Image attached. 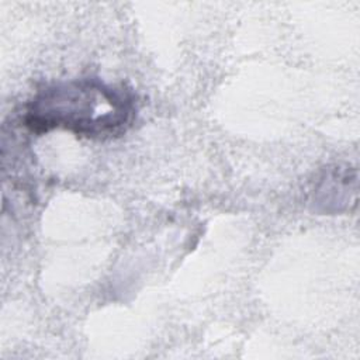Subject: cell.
Instances as JSON below:
<instances>
[{
  "label": "cell",
  "instance_id": "6da1fadb",
  "mask_svg": "<svg viewBox=\"0 0 360 360\" xmlns=\"http://www.w3.org/2000/svg\"><path fill=\"white\" fill-rule=\"evenodd\" d=\"M135 112V98L129 90L86 77L39 90L27 105L24 124L37 134L66 129L86 138L105 139L125 132Z\"/></svg>",
  "mask_w": 360,
  "mask_h": 360
}]
</instances>
